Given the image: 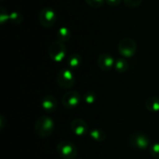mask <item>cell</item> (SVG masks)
I'll return each mask as SVG.
<instances>
[{
  "label": "cell",
  "mask_w": 159,
  "mask_h": 159,
  "mask_svg": "<svg viewBox=\"0 0 159 159\" xmlns=\"http://www.w3.org/2000/svg\"><path fill=\"white\" fill-rule=\"evenodd\" d=\"M54 130V121L49 116H41L34 124V131L40 138L49 137Z\"/></svg>",
  "instance_id": "6da1fadb"
},
{
  "label": "cell",
  "mask_w": 159,
  "mask_h": 159,
  "mask_svg": "<svg viewBox=\"0 0 159 159\" xmlns=\"http://www.w3.org/2000/svg\"><path fill=\"white\" fill-rule=\"evenodd\" d=\"M129 143L136 150H146L151 146L149 137L142 131L133 132L129 137Z\"/></svg>",
  "instance_id": "7a4b0ae2"
},
{
  "label": "cell",
  "mask_w": 159,
  "mask_h": 159,
  "mask_svg": "<svg viewBox=\"0 0 159 159\" xmlns=\"http://www.w3.org/2000/svg\"><path fill=\"white\" fill-rule=\"evenodd\" d=\"M57 152L62 159H75L78 151L76 146L70 141H61L57 145Z\"/></svg>",
  "instance_id": "3957f363"
},
{
  "label": "cell",
  "mask_w": 159,
  "mask_h": 159,
  "mask_svg": "<svg viewBox=\"0 0 159 159\" xmlns=\"http://www.w3.org/2000/svg\"><path fill=\"white\" fill-rule=\"evenodd\" d=\"M57 83L63 89H71L75 83V77L70 68H63L57 75Z\"/></svg>",
  "instance_id": "277c9868"
},
{
  "label": "cell",
  "mask_w": 159,
  "mask_h": 159,
  "mask_svg": "<svg viewBox=\"0 0 159 159\" xmlns=\"http://www.w3.org/2000/svg\"><path fill=\"white\" fill-rule=\"evenodd\" d=\"M118 51L124 58H131L137 51V43L131 37H124L118 44Z\"/></svg>",
  "instance_id": "5b68a950"
},
{
  "label": "cell",
  "mask_w": 159,
  "mask_h": 159,
  "mask_svg": "<svg viewBox=\"0 0 159 159\" xmlns=\"http://www.w3.org/2000/svg\"><path fill=\"white\" fill-rule=\"evenodd\" d=\"M66 51H67V48L64 43L58 41V40L51 43L48 50L49 58L56 62H60L63 61V59L66 56Z\"/></svg>",
  "instance_id": "8992f818"
},
{
  "label": "cell",
  "mask_w": 159,
  "mask_h": 159,
  "mask_svg": "<svg viewBox=\"0 0 159 159\" xmlns=\"http://www.w3.org/2000/svg\"><path fill=\"white\" fill-rule=\"evenodd\" d=\"M38 20L40 24L44 28H50L52 27L57 21V14L49 7H45L41 9L38 15Z\"/></svg>",
  "instance_id": "52a82bcc"
},
{
  "label": "cell",
  "mask_w": 159,
  "mask_h": 159,
  "mask_svg": "<svg viewBox=\"0 0 159 159\" xmlns=\"http://www.w3.org/2000/svg\"><path fill=\"white\" fill-rule=\"evenodd\" d=\"M82 101V96L75 90L67 91L61 98V103L65 108L74 109L77 107Z\"/></svg>",
  "instance_id": "ba28073f"
},
{
  "label": "cell",
  "mask_w": 159,
  "mask_h": 159,
  "mask_svg": "<svg viewBox=\"0 0 159 159\" xmlns=\"http://www.w3.org/2000/svg\"><path fill=\"white\" fill-rule=\"evenodd\" d=\"M71 129L73 133L77 137H84L85 135L89 133L88 124L85 120L81 118H75L71 122Z\"/></svg>",
  "instance_id": "9c48e42d"
},
{
  "label": "cell",
  "mask_w": 159,
  "mask_h": 159,
  "mask_svg": "<svg viewBox=\"0 0 159 159\" xmlns=\"http://www.w3.org/2000/svg\"><path fill=\"white\" fill-rule=\"evenodd\" d=\"M115 62L114 57L108 53H102L97 60L98 66L102 71H110L115 66Z\"/></svg>",
  "instance_id": "30bf717a"
},
{
  "label": "cell",
  "mask_w": 159,
  "mask_h": 159,
  "mask_svg": "<svg viewBox=\"0 0 159 159\" xmlns=\"http://www.w3.org/2000/svg\"><path fill=\"white\" fill-rule=\"evenodd\" d=\"M57 107H58V101H57L55 96L48 94V95H46L43 98V100H42V108L47 113H48V114L53 113L54 111H56Z\"/></svg>",
  "instance_id": "8fae6325"
},
{
  "label": "cell",
  "mask_w": 159,
  "mask_h": 159,
  "mask_svg": "<svg viewBox=\"0 0 159 159\" xmlns=\"http://www.w3.org/2000/svg\"><path fill=\"white\" fill-rule=\"evenodd\" d=\"M82 64V57L78 53H73L67 58V65L71 70L78 68Z\"/></svg>",
  "instance_id": "7c38bea8"
},
{
  "label": "cell",
  "mask_w": 159,
  "mask_h": 159,
  "mask_svg": "<svg viewBox=\"0 0 159 159\" xmlns=\"http://www.w3.org/2000/svg\"><path fill=\"white\" fill-rule=\"evenodd\" d=\"M145 107L148 111L152 113L159 112V98L158 97H150L145 102Z\"/></svg>",
  "instance_id": "4fadbf2b"
},
{
  "label": "cell",
  "mask_w": 159,
  "mask_h": 159,
  "mask_svg": "<svg viewBox=\"0 0 159 159\" xmlns=\"http://www.w3.org/2000/svg\"><path fill=\"white\" fill-rule=\"evenodd\" d=\"M71 38V32L67 27H61L57 31V40L62 43H66Z\"/></svg>",
  "instance_id": "5bb4252c"
},
{
  "label": "cell",
  "mask_w": 159,
  "mask_h": 159,
  "mask_svg": "<svg viewBox=\"0 0 159 159\" xmlns=\"http://www.w3.org/2000/svg\"><path fill=\"white\" fill-rule=\"evenodd\" d=\"M89 134L92 140H94L95 142H98V143L104 141L106 138V133L102 129H93L89 131Z\"/></svg>",
  "instance_id": "9a60e30c"
},
{
  "label": "cell",
  "mask_w": 159,
  "mask_h": 159,
  "mask_svg": "<svg viewBox=\"0 0 159 159\" xmlns=\"http://www.w3.org/2000/svg\"><path fill=\"white\" fill-rule=\"evenodd\" d=\"M129 68V63L125 58H119L115 62V69L118 73H124L128 70Z\"/></svg>",
  "instance_id": "2e32d148"
},
{
  "label": "cell",
  "mask_w": 159,
  "mask_h": 159,
  "mask_svg": "<svg viewBox=\"0 0 159 159\" xmlns=\"http://www.w3.org/2000/svg\"><path fill=\"white\" fill-rule=\"evenodd\" d=\"M82 98L87 104H93L97 101V94L94 91L89 90L84 93Z\"/></svg>",
  "instance_id": "e0dca14e"
},
{
  "label": "cell",
  "mask_w": 159,
  "mask_h": 159,
  "mask_svg": "<svg viewBox=\"0 0 159 159\" xmlns=\"http://www.w3.org/2000/svg\"><path fill=\"white\" fill-rule=\"evenodd\" d=\"M23 20V17L20 13L19 12H12L11 14H9V20L13 23V24H20L21 23Z\"/></svg>",
  "instance_id": "ac0fdd59"
},
{
  "label": "cell",
  "mask_w": 159,
  "mask_h": 159,
  "mask_svg": "<svg viewBox=\"0 0 159 159\" xmlns=\"http://www.w3.org/2000/svg\"><path fill=\"white\" fill-rule=\"evenodd\" d=\"M149 153L155 159H159V143L151 144L149 147Z\"/></svg>",
  "instance_id": "d6986e66"
},
{
  "label": "cell",
  "mask_w": 159,
  "mask_h": 159,
  "mask_svg": "<svg viewBox=\"0 0 159 159\" xmlns=\"http://www.w3.org/2000/svg\"><path fill=\"white\" fill-rule=\"evenodd\" d=\"M85 1L89 7H94V8H98V7H102V5L105 2V0H85Z\"/></svg>",
  "instance_id": "ffe728a7"
},
{
  "label": "cell",
  "mask_w": 159,
  "mask_h": 159,
  "mask_svg": "<svg viewBox=\"0 0 159 159\" xmlns=\"http://www.w3.org/2000/svg\"><path fill=\"white\" fill-rule=\"evenodd\" d=\"M7 20H9V15H8L7 11L4 7H1V9H0V22L2 24H4L6 21H7Z\"/></svg>",
  "instance_id": "44dd1931"
},
{
  "label": "cell",
  "mask_w": 159,
  "mask_h": 159,
  "mask_svg": "<svg viewBox=\"0 0 159 159\" xmlns=\"http://www.w3.org/2000/svg\"><path fill=\"white\" fill-rule=\"evenodd\" d=\"M124 3L129 7H137L143 3V0H124Z\"/></svg>",
  "instance_id": "7402d4cb"
},
{
  "label": "cell",
  "mask_w": 159,
  "mask_h": 159,
  "mask_svg": "<svg viewBox=\"0 0 159 159\" xmlns=\"http://www.w3.org/2000/svg\"><path fill=\"white\" fill-rule=\"evenodd\" d=\"M106 4L111 6V7H116L120 4L121 0H105Z\"/></svg>",
  "instance_id": "603a6c76"
},
{
  "label": "cell",
  "mask_w": 159,
  "mask_h": 159,
  "mask_svg": "<svg viewBox=\"0 0 159 159\" xmlns=\"http://www.w3.org/2000/svg\"><path fill=\"white\" fill-rule=\"evenodd\" d=\"M81 159H83V158H81Z\"/></svg>",
  "instance_id": "cb8c5ba5"
}]
</instances>
